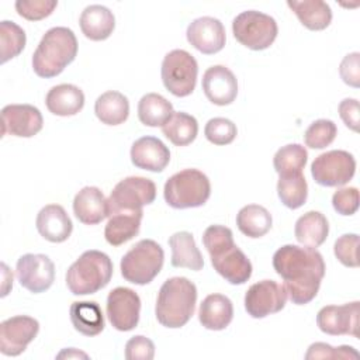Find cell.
<instances>
[{
    "instance_id": "6da1fadb",
    "label": "cell",
    "mask_w": 360,
    "mask_h": 360,
    "mask_svg": "<svg viewBox=\"0 0 360 360\" xmlns=\"http://www.w3.org/2000/svg\"><path fill=\"white\" fill-rule=\"evenodd\" d=\"M273 267L284 280L287 297L295 305L311 302L325 276V262L315 248L284 245L273 256Z\"/></svg>"
},
{
    "instance_id": "7a4b0ae2",
    "label": "cell",
    "mask_w": 360,
    "mask_h": 360,
    "mask_svg": "<svg viewBox=\"0 0 360 360\" xmlns=\"http://www.w3.org/2000/svg\"><path fill=\"white\" fill-rule=\"evenodd\" d=\"M214 270L233 285L245 284L252 276V263L235 245L233 233L224 225H211L202 233Z\"/></svg>"
},
{
    "instance_id": "3957f363",
    "label": "cell",
    "mask_w": 360,
    "mask_h": 360,
    "mask_svg": "<svg viewBox=\"0 0 360 360\" xmlns=\"http://www.w3.org/2000/svg\"><path fill=\"white\" fill-rule=\"evenodd\" d=\"M197 302V287L186 277L167 278L158 294L155 315L160 325L177 329L193 316Z\"/></svg>"
},
{
    "instance_id": "277c9868",
    "label": "cell",
    "mask_w": 360,
    "mask_h": 360,
    "mask_svg": "<svg viewBox=\"0 0 360 360\" xmlns=\"http://www.w3.org/2000/svg\"><path fill=\"white\" fill-rule=\"evenodd\" d=\"M77 39L68 27H53L41 38L34 55L32 69L39 77H55L75 60Z\"/></svg>"
},
{
    "instance_id": "5b68a950",
    "label": "cell",
    "mask_w": 360,
    "mask_h": 360,
    "mask_svg": "<svg viewBox=\"0 0 360 360\" xmlns=\"http://www.w3.org/2000/svg\"><path fill=\"white\" fill-rule=\"evenodd\" d=\"M112 277V262L104 252L86 250L66 271V285L75 295L94 294Z\"/></svg>"
},
{
    "instance_id": "8992f818",
    "label": "cell",
    "mask_w": 360,
    "mask_h": 360,
    "mask_svg": "<svg viewBox=\"0 0 360 360\" xmlns=\"http://www.w3.org/2000/svg\"><path fill=\"white\" fill-rule=\"evenodd\" d=\"M211 195L208 177L198 169H184L170 176L163 187L165 201L177 210L204 205Z\"/></svg>"
},
{
    "instance_id": "52a82bcc",
    "label": "cell",
    "mask_w": 360,
    "mask_h": 360,
    "mask_svg": "<svg viewBox=\"0 0 360 360\" xmlns=\"http://www.w3.org/2000/svg\"><path fill=\"white\" fill-rule=\"evenodd\" d=\"M165 252L152 239L136 242L121 259L120 267L122 277L136 285L149 284L162 270Z\"/></svg>"
},
{
    "instance_id": "ba28073f",
    "label": "cell",
    "mask_w": 360,
    "mask_h": 360,
    "mask_svg": "<svg viewBox=\"0 0 360 360\" xmlns=\"http://www.w3.org/2000/svg\"><path fill=\"white\" fill-rule=\"evenodd\" d=\"M232 32L243 46L252 51H263L274 42L278 28L276 20L269 14L248 10L233 18Z\"/></svg>"
},
{
    "instance_id": "9c48e42d",
    "label": "cell",
    "mask_w": 360,
    "mask_h": 360,
    "mask_svg": "<svg viewBox=\"0 0 360 360\" xmlns=\"http://www.w3.org/2000/svg\"><path fill=\"white\" fill-rule=\"evenodd\" d=\"M165 87L176 97L190 96L197 83L198 65L191 53L184 49H173L165 55L160 68Z\"/></svg>"
},
{
    "instance_id": "30bf717a",
    "label": "cell",
    "mask_w": 360,
    "mask_h": 360,
    "mask_svg": "<svg viewBox=\"0 0 360 360\" xmlns=\"http://www.w3.org/2000/svg\"><path fill=\"white\" fill-rule=\"evenodd\" d=\"M156 198V186L150 179L129 176L115 184L108 197V215L120 211H139Z\"/></svg>"
},
{
    "instance_id": "8fae6325",
    "label": "cell",
    "mask_w": 360,
    "mask_h": 360,
    "mask_svg": "<svg viewBox=\"0 0 360 360\" xmlns=\"http://www.w3.org/2000/svg\"><path fill=\"white\" fill-rule=\"evenodd\" d=\"M356 172V160L352 153L340 149L328 150L315 158L311 174L319 186L339 187L349 183Z\"/></svg>"
},
{
    "instance_id": "7c38bea8",
    "label": "cell",
    "mask_w": 360,
    "mask_h": 360,
    "mask_svg": "<svg viewBox=\"0 0 360 360\" xmlns=\"http://www.w3.org/2000/svg\"><path fill=\"white\" fill-rule=\"evenodd\" d=\"M287 302L284 285L274 280H262L252 284L245 294V309L256 319L280 312Z\"/></svg>"
},
{
    "instance_id": "4fadbf2b",
    "label": "cell",
    "mask_w": 360,
    "mask_h": 360,
    "mask_svg": "<svg viewBox=\"0 0 360 360\" xmlns=\"http://www.w3.org/2000/svg\"><path fill=\"white\" fill-rule=\"evenodd\" d=\"M15 274L25 290L39 294L53 284L55 264L46 255L27 253L17 260Z\"/></svg>"
},
{
    "instance_id": "5bb4252c",
    "label": "cell",
    "mask_w": 360,
    "mask_h": 360,
    "mask_svg": "<svg viewBox=\"0 0 360 360\" xmlns=\"http://www.w3.org/2000/svg\"><path fill=\"white\" fill-rule=\"evenodd\" d=\"M105 311L110 323L117 330H132L139 322L141 298L128 287H117L107 295Z\"/></svg>"
},
{
    "instance_id": "9a60e30c",
    "label": "cell",
    "mask_w": 360,
    "mask_h": 360,
    "mask_svg": "<svg viewBox=\"0 0 360 360\" xmlns=\"http://www.w3.org/2000/svg\"><path fill=\"white\" fill-rule=\"evenodd\" d=\"M39 323L27 315H17L0 323V352L4 356H18L37 338Z\"/></svg>"
},
{
    "instance_id": "2e32d148",
    "label": "cell",
    "mask_w": 360,
    "mask_h": 360,
    "mask_svg": "<svg viewBox=\"0 0 360 360\" xmlns=\"http://www.w3.org/2000/svg\"><path fill=\"white\" fill-rule=\"evenodd\" d=\"M359 301L343 305H326L319 309L316 315V325L326 335H350L353 338H359Z\"/></svg>"
},
{
    "instance_id": "e0dca14e",
    "label": "cell",
    "mask_w": 360,
    "mask_h": 360,
    "mask_svg": "<svg viewBox=\"0 0 360 360\" xmlns=\"http://www.w3.org/2000/svg\"><path fill=\"white\" fill-rule=\"evenodd\" d=\"M44 125L41 111L31 104H8L1 110V136L31 138Z\"/></svg>"
},
{
    "instance_id": "ac0fdd59",
    "label": "cell",
    "mask_w": 360,
    "mask_h": 360,
    "mask_svg": "<svg viewBox=\"0 0 360 360\" xmlns=\"http://www.w3.org/2000/svg\"><path fill=\"white\" fill-rule=\"evenodd\" d=\"M187 41L201 53L214 55L225 46L224 24L214 17H200L191 21L186 32Z\"/></svg>"
},
{
    "instance_id": "d6986e66",
    "label": "cell",
    "mask_w": 360,
    "mask_h": 360,
    "mask_svg": "<svg viewBox=\"0 0 360 360\" xmlns=\"http://www.w3.org/2000/svg\"><path fill=\"white\" fill-rule=\"evenodd\" d=\"M202 90L212 104L229 105L238 96V80L226 66L214 65L204 72Z\"/></svg>"
},
{
    "instance_id": "ffe728a7",
    "label": "cell",
    "mask_w": 360,
    "mask_h": 360,
    "mask_svg": "<svg viewBox=\"0 0 360 360\" xmlns=\"http://www.w3.org/2000/svg\"><path fill=\"white\" fill-rule=\"evenodd\" d=\"M131 162L135 167L160 173L170 162L169 148L155 136H142L131 146Z\"/></svg>"
},
{
    "instance_id": "44dd1931",
    "label": "cell",
    "mask_w": 360,
    "mask_h": 360,
    "mask_svg": "<svg viewBox=\"0 0 360 360\" xmlns=\"http://www.w3.org/2000/svg\"><path fill=\"white\" fill-rule=\"evenodd\" d=\"M35 225L39 235L52 243L65 242L73 231V224L68 212L59 204H48L41 208Z\"/></svg>"
},
{
    "instance_id": "7402d4cb",
    "label": "cell",
    "mask_w": 360,
    "mask_h": 360,
    "mask_svg": "<svg viewBox=\"0 0 360 360\" xmlns=\"http://www.w3.org/2000/svg\"><path fill=\"white\" fill-rule=\"evenodd\" d=\"M75 217L84 225H97L108 217V201L98 187L86 186L73 198Z\"/></svg>"
},
{
    "instance_id": "603a6c76",
    "label": "cell",
    "mask_w": 360,
    "mask_h": 360,
    "mask_svg": "<svg viewBox=\"0 0 360 360\" xmlns=\"http://www.w3.org/2000/svg\"><path fill=\"white\" fill-rule=\"evenodd\" d=\"M79 24L86 38L91 41H104L112 34L115 18L112 11L105 6L91 4L82 11Z\"/></svg>"
},
{
    "instance_id": "cb8c5ba5",
    "label": "cell",
    "mask_w": 360,
    "mask_h": 360,
    "mask_svg": "<svg viewBox=\"0 0 360 360\" xmlns=\"http://www.w3.org/2000/svg\"><path fill=\"white\" fill-rule=\"evenodd\" d=\"M233 318L232 301L222 294H210L200 304V323L210 330L225 329Z\"/></svg>"
},
{
    "instance_id": "d4e9b609",
    "label": "cell",
    "mask_w": 360,
    "mask_h": 360,
    "mask_svg": "<svg viewBox=\"0 0 360 360\" xmlns=\"http://www.w3.org/2000/svg\"><path fill=\"white\" fill-rule=\"evenodd\" d=\"M45 104L53 115L70 117L82 111L84 105V94L77 86L62 83L53 86L46 93Z\"/></svg>"
},
{
    "instance_id": "484cf974",
    "label": "cell",
    "mask_w": 360,
    "mask_h": 360,
    "mask_svg": "<svg viewBox=\"0 0 360 360\" xmlns=\"http://www.w3.org/2000/svg\"><path fill=\"white\" fill-rule=\"evenodd\" d=\"M143 211H120L108 215L104 238L111 246H120L138 235Z\"/></svg>"
},
{
    "instance_id": "4316f807",
    "label": "cell",
    "mask_w": 360,
    "mask_h": 360,
    "mask_svg": "<svg viewBox=\"0 0 360 360\" xmlns=\"http://www.w3.org/2000/svg\"><path fill=\"white\" fill-rule=\"evenodd\" d=\"M172 249L170 263L173 267H186L198 271L204 266V259L198 250L193 235L187 231H180L169 238Z\"/></svg>"
},
{
    "instance_id": "83f0119b",
    "label": "cell",
    "mask_w": 360,
    "mask_h": 360,
    "mask_svg": "<svg viewBox=\"0 0 360 360\" xmlns=\"http://www.w3.org/2000/svg\"><path fill=\"white\" fill-rule=\"evenodd\" d=\"M295 239L307 248L321 246L329 233V224L326 217L319 211H308L301 215L294 228Z\"/></svg>"
},
{
    "instance_id": "f1b7e54d",
    "label": "cell",
    "mask_w": 360,
    "mask_h": 360,
    "mask_svg": "<svg viewBox=\"0 0 360 360\" xmlns=\"http://www.w3.org/2000/svg\"><path fill=\"white\" fill-rule=\"evenodd\" d=\"M73 328L84 336H96L104 329V315L96 301H76L69 309Z\"/></svg>"
},
{
    "instance_id": "f546056e",
    "label": "cell",
    "mask_w": 360,
    "mask_h": 360,
    "mask_svg": "<svg viewBox=\"0 0 360 360\" xmlns=\"http://www.w3.org/2000/svg\"><path fill=\"white\" fill-rule=\"evenodd\" d=\"M287 6L294 11L300 22L311 31L325 30L332 21V10L322 0H288Z\"/></svg>"
},
{
    "instance_id": "4dcf8cb0",
    "label": "cell",
    "mask_w": 360,
    "mask_h": 360,
    "mask_svg": "<svg viewBox=\"0 0 360 360\" xmlns=\"http://www.w3.org/2000/svg\"><path fill=\"white\" fill-rule=\"evenodd\" d=\"M96 117L105 125H120L129 115L128 98L115 90H108L97 97L94 103Z\"/></svg>"
},
{
    "instance_id": "1f68e13d",
    "label": "cell",
    "mask_w": 360,
    "mask_h": 360,
    "mask_svg": "<svg viewBox=\"0 0 360 360\" xmlns=\"http://www.w3.org/2000/svg\"><path fill=\"white\" fill-rule=\"evenodd\" d=\"M271 214L262 205L249 204L239 210L236 215L238 229L248 238L256 239L264 236L271 228Z\"/></svg>"
},
{
    "instance_id": "d6a6232c",
    "label": "cell",
    "mask_w": 360,
    "mask_h": 360,
    "mask_svg": "<svg viewBox=\"0 0 360 360\" xmlns=\"http://www.w3.org/2000/svg\"><path fill=\"white\" fill-rule=\"evenodd\" d=\"M173 112L172 103L158 93H148L138 103V118L146 127H162Z\"/></svg>"
},
{
    "instance_id": "836d02e7",
    "label": "cell",
    "mask_w": 360,
    "mask_h": 360,
    "mask_svg": "<svg viewBox=\"0 0 360 360\" xmlns=\"http://www.w3.org/2000/svg\"><path fill=\"white\" fill-rule=\"evenodd\" d=\"M162 132L173 145L187 146L197 138L198 122L193 115L177 111L162 125Z\"/></svg>"
},
{
    "instance_id": "e575fe53",
    "label": "cell",
    "mask_w": 360,
    "mask_h": 360,
    "mask_svg": "<svg viewBox=\"0 0 360 360\" xmlns=\"http://www.w3.org/2000/svg\"><path fill=\"white\" fill-rule=\"evenodd\" d=\"M277 194L281 202L291 210L302 207L308 197V184L302 173L278 176Z\"/></svg>"
},
{
    "instance_id": "d590c367",
    "label": "cell",
    "mask_w": 360,
    "mask_h": 360,
    "mask_svg": "<svg viewBox=\"0 0 360 360\" xmlns=\"http://www.w3.org/2000/svg\"><path fill=\"white\" fill-rule=\"evenodd\" d=\"M308 160V152L305 146L300 143H288L285 146H281L274 158H273V166L274 170L278 173V176L285 174H295L302 173V169L305 167Z\"/></svg>"
},
{
    "instance_id": "8d00e7d4",
    "label": "cell",
    "mask_w": 360,
    "mask_h": 360,
    "mask_svg": "<svg viewBox=\"0 0 360 360\" xmlns=\"http://www.w3.org/2000/svg\"><path fill=\"white\" fill-rule=\"evenodd\" d=\"M25 42H27V37L24 30L20 25L7 20L0 22V45H1L0 62L1 63H6L7 60L18 56L22 52Z\"/></svg>"
},
{
    "instance_id": "74e56055",
    "label": "cell",
    "mask_w": 360,
    "mask_h": 360,
    "mask_svg": "<svg viewBox=\"0 0 360 360\" xmlns=\"http://www.w3.org/2000/svg\"><path fill=\"white\" fill-rule=\"evenodd\" d=\"M338 135L336 124L330 120H316L314 121L304 134L305 145L311 149H323L329 146Z\"/></svg>"
},
{
    "instance_id": "f35d334b",
    "label": "cell",
    "mask_w": 360,
    "mask_h": 360,
    "mask_svg": "<svg viewBox=\"0 0 360 360\" xmlns=\"http://www.w3.org/2000/svg\"><path fill=\"white\" fill-rule=\"evenodd\" d=\"M236 134H238L236 125L231 120L222 118V117L211 118L204 128L205 138L211 143L218 146L229 145L231 142H233V139L236 138Z\"/></svg>"
},
{
    "instance_id": "ab89813d",
    "label": "cell",
    "mask_w": 360,
    "mask_h": 360,
    "mask_svg": "<svg viewBox=\"0 0 360 360\" xmlns=\"http://www.w3.org/2000/svg\"><path fill=\"white\" fill-rule=\"evenodd\" d=\"M360 354L356 349L352 346L343 345L339 347H333L323 342L312 343L308 347V352L305 353L307 360H315V359H359Z\"/></svg>"
},
{
    "instance_id": "60d3db41",
    "label": "cell",
    "mask_w": 360,
    "mask_h": 360,
    "mask_svg": "<svg viewBox=\"0 0 360 360\" xmlns=\"http://www.w3.org/2000/svg\"><path fill=\"white\" fill-rule=\"evenodd\" d=\"M56 0H17L15 10L18 15L28 21H39L52 14L56 8Z\"/></svg>"
},
{
    "instance_id": "b9f144b4",
    "label": "cell",
    "mask_w": 360,
    "mask_h": 360,
    "mask_svg": "<svg viewBox=\"0 0 360 360\" xmlns=\"http://www.w3.org/2000/svg\"><path fill=\"white\" fill-rule=\"evenodd\" d=\"M359 235L345 233L336 239L333 252L336 259L346 267H359Z\"/></svg>"
},
{
    "instance_id": "7bdbcfd3",
    "label": "cell",
    "mask_w": 360,
    "mask_h": 360,
    "mask_svg": "<svg viewBox=\"0 0 360 360\" xmlns=\"http://www.w3.org/2000/svg\"><path fill=\"white\" fill-rule=\"evenodd\" d=\"M332 205L340 215H353L359 208V190L356 187H343L332 195Z\"/></svg>"
},
{
    "instance_id": "ee69618b",
    "label": "cell",
    "mask_w": 360,
    "mask_h": 360,
    "mask_svg": "<svg viewBox=\"0 0 360 360\" xmlns=\"http://www.w3.org/2000/svg\"><path fill=\"white\" fill-rule=\"evenodd\" d=\"M155 357V345L142 335L132 336L125 345V359L128 360H152Z\"/></svg>"
},
{
    "instance_id": "f6af8a7d",
    "label": "cell",
    "mask_w": 360,
    "mask_h": 360,
    "mask_svg": "<svg viewBox=\"0 0 360 360\" xmlns=\"http://www.w3.org/2000/svg\"><path fill=\"white\" fill-rule=\"evenodd\" d=\"M339 75L346 84L352 87L360 86V53L359 52L347 53L343 58L339 66Z\"/></svg>"
},
{
    "instance_id": "bcb514c9",
    "label": "cell",
    "mask_w": 360,
    "mask_h": 360,
    "mask_svg": "<svg viewBox=\"0 0 360 360\" xmlns=\"http://www.w3.org/2000/svg\"><path fill=\"white\" fill-rule=\"evenodd\" d=\"M339 115L345 125L357 132L359 131V101L356 98H345L339 104Z\"/></svg>"
},
{
    "instance_id": "7dc6e473",
    "label": "cell",
    "mask_w": 360,
    "mask_h": 360,
    "mask_svg": "<svg viewBox=\"0 0 360 360\" xmlns=\"http://www.w3.org/2000/svg\"><path fill=\"white\" fill-rule=\"evenodd\" d=\"M56 357H58V359H63V357H66V359H73V357H83V359H87V354L83 353V352L76 350L75 347H69V349L62 350Z\"/></svg>"
}]
</instances>
